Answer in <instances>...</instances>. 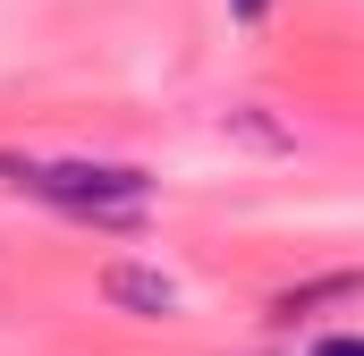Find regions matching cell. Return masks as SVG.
I'll use <instances>...</instances> for the list:
<instances>
[{
  "mask_svg": "<svg viewBox=\"0 0 364 356\" xmlns=\"http://www.w3.org/2000/svg\"><path fill=\"white\" fill-rule=\"evenodd\" d=\"M0 170L17 178L26 195L77 212V221H136L144 195H153V178L127 170V162H0Z\"/></svg>",
  "mask_w": 364,
  "mask_h": 356,
  "instance_id": "obj_1",
  "label": "cell"
},
{
  "mask_svg": "<svg viewBox=\"0 0 364 356\" xmlns=\"http://www.w3.org/2000/svg\"><path fill=\"white\" fill-rule=\"evenodd\" d=\"M102 297L127 305V314H170V305H178V288H170L161 271H136V263H110V271H102Z\"/></svg>",
  "mask_w": 364,
  "mask_h": 356,
  "instance_id": "obj_2",
  "label": "cell"
},
{
  "mask_svg": "<svg viewBox=\"0 0 364 356\" xmlns=\"http://www.w3.org/2000/svg\"><path fill=\"white\" fill-rule=\"evenodd\" d=\"M314 356H364V340H356V331H339V340H322Z\"/></svg>",
  "mask_w": 364,
  "mask_h": 356,
  "instance_id": "obj_3",
  "label": "cell"
},
{
  "mask_svg": "<svg viewBox=\"0 0 364 356\" xmlns=\"http://www.w3.org/2000/svg\"><path fill=\"white\" fill-rule=\"evenodd\" d=\"M237 17H263V0H237Z\"/></svg>",
  "mask_w": 364,
  "mask_h": 356,
  "instance_id": "obj_4",
  "label": "cell"
}]
</instances>
